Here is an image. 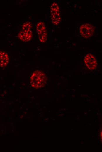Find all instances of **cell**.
<instances>
[{
  "mask_svg": "<svg viewBox=\"0 0 102 152\" xmlns=\"http://www.w3.org/2000/svg\"><path fill=\"white\" fill-rule=\"evenodd\" d=\"M36 30L39 41L45 42L47 39V33L45 23L43 22H38L36 25Z\"/></svg>",
  "mask_w": 102,
  "mask_h": 152,
  "instance_id": "cell-4",
  "label": "cell"
},
{
  "mask_svg": "<svg viewBox=\"0 0 102 152\" xmlns=\"http://www.w3.org/2000/svg\"><path fill=\"white\" fill-rule=\"evenodd\" d=\"M47 78L45 73L40 70L33 72L30 77L31 86L35 88L43 87L46 84Z\"/></svg>",
  "mask_w": 102,
  "mask_h": 152,
  "instance_id": "cell-1",
  "label": "cell"
},
{
  "mask_svg": "<svg viewBox=\"0 0 102 152\" xmlns=\"http://www.w3.org/2000/svg\"><path fill=\"white\" fill-rule=\"evenodd\" d=\"M33 37L32 31L30 30H22L18 33V37L21 41L27 42L30 40Z\"/></svg>",
  "mask_w": 102,
  "mask_h": 152,
  "instance_id": "cell-6",
  "label": "cell"
},
{
  "mask_svg": "<svg viewBox=\"0 0 102 152\" xmlns=\"http://www.w3.org/2000/svg\"><path fill=\"white\" fill-rule=\"evenodd\" d=\"M51 23L54 25H57L61 20L59 7L56 2H53L50 7Z\"/></svg>",
  "mask_w": 102,
  "mask_h": 152,
  "instance_id": "cell-2",
  "label": "cell"
},
{
  "mask_svg": "<svg viewBox=\"0 0 102 152\" xmlns=\"http://www.w3.org/2000/svg\"><path fill=\"white\" fill-rule=\"evenodd\" d=\"M10 61L8 54L5 52L0 51V66L4 67L6 66Z\"/></svg>",
  "mask_w": 102,
  "mask_h": 152,
  "instance_id": "cell-7",
  "label": "cell"
},
{
  "mask_svg": "<svg viewBox=\"0 0 102 152\" xmlns=\"http://www.w3.org/2000/svg\"><path fill=\"white\" fill-rule=\"evenodd\" d=\"M95 27L90 24H81L79 27V32L81 35L85 38L91 37L95 32Z\"/></svg>",
  "mask_w": 102,
  "mask_h": 152,
  "instance_id": "cell-3",
  "label": "cell"
},
{
  "mask_svg": "<svg viewBox=\"0 0 102 152\" xmlns=\"http://www.w3.org/2000/svg\"><path fill=\"white\" fill-rule=\"evenodd\" d=\"M84 61L86 67L89 69L93 70L96 67L97 62L95 57L91 53L87 54Z\"/></svg>",
  "mask_w": 102,
  "mask_h": 152,
  "instance_id": "cell-5",
  "label": "cell"
},
{
  "mask_svg": "<svg viewBox=\"0 0 102 152\" xmlns=\"http://www.w3.org/2000/svg\"><path fill=\"white\" fill-rule=\"evenodd\" d=\"M32 23L30 22L24 23L22 26V30H29L32 27Z\"/></svg>",
  "mask_w": 102,
  "mask_h": 152,
  "instance_id": "cell-8",
  "label": "cell"
}]
</instances>
